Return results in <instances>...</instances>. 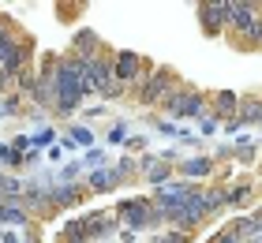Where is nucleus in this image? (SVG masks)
Masks as SVG:
<instances>
[{"label": "nucleus", "mask_w": 262, "mask_h": 243, "mask_svg": "<svg viewBox=\"0 0 262 243\" xmlns=\"http://www.w3.org/2000/svg\"><path fill=\"white\" fill-rule=\"evenodd\" d=\"M82 228H86V239H109L116 236V228H120V217L116 210H94V213H82Z\"/></svg>", "instance_id": "nucleus-9"}, {"label": "nucleus", "mask_w": 262, "mask_h": 243, "mask_svg": "<svg viewBox=\"0 0 262 243\" xmlns=\"http://www.w3.org/2000/svg\"><path fill=\"white\" fill-rule=\"evenodd\" d=\"M206 105H210V97L195 90V86H176L172 97L165 101V113H169V120H202V116H210L206 113Z\"/></svg>", "instance_id": "nucleus-4"}, {"label": "nucleus", "mask_w": 262, "mask_h": 243, "mask_svg": "<svg viewBox=\"0 0 262 243\" xmlns=\"http://www.w3.org/2000/svg\"><path fill=\"white\" fill-rule=\"evenodd\" d=\"M258 120H262V94L240 97V124L247 127V124H258Z\"/></svg>", "instance_id": "nucleus-19"}, {"label": "nucleus", "mask_w": 262, "mask_h": 243, "mask_svg": "<svg viewBox=\"0 0 262 243\" xmlns=\"http://www.w3.org/2000/svg\"><path fill=\"white\" fill-rule=\"evenodd\" d=\"M101 49H105V45H101V38H98L94 30H79L68 53H71V56H79V60H90V56H98Z\"/></svg>", "instance_id": "nucleus-13"}, {"label": "nucleus", "mask_w": 262, "mask_h": 243, "mask_svg": "<svg viewBox=\"0 0 262 243\" xmlns=\"http://www.w3.org/2000/svg\"><path fill=\"white\" fill-rule=\"evenodd\" d=\"M68 131H71V142H75V146H86V150H94V131H90V127L71 124Z\"/></svg>", "instance_id": "nucleus-25"}, {"label": "nucleus", "mask_w": 262, "mask_h": 243, "mask_svg": "<svg viewBox=\"0 0 262 243\" xmlns=\"http://www.w3.org/2000/svg\"><path fill=\"white\" fill-rule=\"evenodd\" d=\"M199 187L191 184V180H172V184H165V187H158L150 194L154 198V206H158V210L165 213V221H169V213L172 210H180L184 202H191V194H195Z\"/></svg>", "instance_id": "nucleus-7"}, {"label": "nucleus", "mask_w": 262, "mask_h": 243, "mask_svg": "<svg viewBox=\"0 0 262 243\" xmlns=\"http://www.w3.org/2000/svg\"><path fill=\"white\" fill-rule=\"evenodd\" d=\"M206 243H244V239H240V236H236V232H232V228H229V225H225V228H217V232H213V236H210Z\"/></svg>", "instance_id": "nucleus-30"}, {"label": "nucleus", "mask_w": 262, "mask_h": 243, "mask_svg": "<svg viewBox=\"0 0 262 243\" xmlns=\"http://www.w3.org/2000/svg\"><path fill=\"white\" fill-rule=\"evenodd\" d=\"M124 146H127V150H142V146H146V139H142V135H131Z\"/></svg>", "instance_id": "nucleus-34"}, {"label": "nucleus", "mask_w": 262, "mask_h": 243, "mask_svg": "<svg viewBox=\"0 0 262 243\" xmlns=\"http://www.w3.org/2000/svg\"><path fill=\"white\" fill-rule=\"evenodd\" d=\"M213 157H206V153H199V157H187V161H180V168H176V172H180L184 180H206V176H213Z\"/></svg>", "instance_id": "nucleus-14"}, {"label": "nucleus", "mask_w": 262, "mask_h": 243, "mask_svg": "<svg viewBox=\"0 0 262 243\" xmlns=\"http://www.w3.org/2000/svg\"><path fill=\"white\" fill-rule=\"evenodd\" d=\"M236 49H262V11H258V19H255V27L244 34L240 41H236Z\"/></svg>", "instance_id": "nucleus-21"}, {"label": "nucleus", "mask_w": 262, "mask_h": 243, "mask_svg": "<svg viewBox=\"0 0 262 243\" xmlns=\"http://www.w3.org/2000/svg\"><path fill=\"white\" fill-rule=\"evenodd\" d=\"M229 228H232V232L240 236L244 243L258 239V236H262V210H258V213H251V217H244V213H240V217H236V221H232Z\"/></svg>", "instance_id": "nucleus-17"}, {"label": "nucleus", "mask_w": 262, "mask_h": 243, "mask_svg": "<svg viewBox=\"0 0 262 243\" xmlns=\"http://www.w3.org/2000/svg\"><path fill=\"white\" fill-rule=\"evenodd\" d=\"M34 150H41V146H53V139H56V131L53 127H41V131H34Z\"/></svg>", "instance_id": "nucleus-31"}, {"label": "nucleus", "mask_w": 262, "mask_h": 243, "mask_svg": "<svg viewBox=\"0 0 262 243\" xmlns=\"http://www.w3.org/2000/svg\"><path fill=\"white\" fill-rule=\"evenodd\" d=\"M30 210L23 202H0V228H27Z\"/></svg>", "instance_id": "nucleus-15"}, {"label": "nucleus", "mask_w": 262, "mask_h": 243, "mask_svg": "<svg viewBox=\"0 0 262 243\" xmlns=\"http://www.w3.org/2000/svg\"><path fill=\"white\" fill-rule=\"evenodd\" d=\"M60 157H64V146L53 142V146H49V161H60Z\"/></svg>", "instance_id": "nucleus-36"}, {"label": "nucleus", "mask_w": 262, "mask_h": 243, "mask_svg": "<svg viewBox=\"0 0 262 243\" xmlns=\"http://www.w3.org/2000/svg\"><path fill=\"white\" fill-rule=\"evenodd\" d=\"M82 194H86V187H79V184H53L49 187V206L53 210H68V206H75Z\"/></svg>", "instance_id": "nucleus-12"}, {"label": "nucleus", "mask_w": 262, "mask_h": 243, "mask_svg": "<svg viewBox=\"0 0 262 243\" xmlns=\"http://www.w3.org/2000/svg\"><path fill=\"white\" fill-rule=\"evenodd\" d=\"M53 90H56V116H71L79 108V101L86 97L82 79H79V68H75V60L68 53L56 60V68H53Z\"/></svg>", "instance_id": "nucleus-1"}, {"label": "nucleus", "mask_w": 262, "mask_h": 243, "mask_svg": "<svg viewBox=\"0 0 262 243\" xmlns=\"http://www.w3.org/2000/svg\"><path fill=\"white\" fill-rule=\"evenodd\" d=\"M23 243H41V236H38V232H27V236H23Z\"/></svg>", "instance_id": "nucleus-37"}, {"label": "nucleus", "mask_w": 262, "mask_h": 243, "mask_svg": "<svg viewBox=\"0 0 262 243\" xmlns=\"http://www.w3.org/2000/svg\"><path fill=\"white\" fill-rule=\"evenodd\" d=\"M213 101V116L221 120V124H229V120L240 116V94H232V90H217L210 97Z\"/></svg>", "instance_id": "nucleus-11"}, {"label": "nucleus", "mask_w": 262, "mask_h": 243, "mask_svg": "<svg viewBox=\"0 0 262 243\" xmlns=\"http://www.w3.org/2000/svg\"><path fill=\"white\" fill-rule=\"evenodd\" d=\"M154 243H191V232H180V228H165V232L154 236Z\"/></svg>", "instance_id": "nucleus-27"}, {"label": "nucleus", "mask_w": 262, "mask_h": 243, "mask_svg": "<svg viewBox=\"0 0 262 243\" xmlns=\"http://www.w3.org/2000/svg\"><path fill=\"white\" fill-rule=\"evenodd\" d=\"M116 217H120V225L131 228V232H146V228H161L169 225L165 221V213L154 206L150 194H135V198H124L116 206Z\"/></svg>", "instance_id": "nucleus-2"}, {"label": "nucleus", "mask_w": 262, "mask_h": 243, "mask_svg": "<svg viewBox=\"0 0 262 243\" xmlns=\"http://www.w3.org/2000/svg\"><path fill=\"white\" fill-rule=\"evenodd\" d=\"M258 19V0H229V38L232 45L255 27Z\"/></svg>", "instance_id": "nucleus-8"}, {"label": "nucleus", "mask_w": 262, "mask_h": 243, "mask_svg": "<svg viewBox=\"0 0 262 243\" xmlns=\"http://www.w3.org/2000/svg\"><path fill=\"white\" fill-rule=\"evenodd\" d=\"M258 11H262V0H258Z\"/></svg>", "instance_id": "nucleus-38"}, {"label": "nucleus", "mask_w": 262, "mask_h": 243, "mask_svg": "<svg viewBox=\"0 0 262 243\" xmlns=\"http://www.w3.org/2000/svg\"><path fill=\"white\" fill-rule=\"evenodd\" d=\"M86 165H90V172H94V168H105V165H109V161H105V150H98V146L86 150Z\"/></svg>", "instance_id": "nucleus-32"}, {"label": "nucleus", "mask_w": 262, "mask_h": 243, "mask_svg": "<svg viewBox=\"0 0 262 243\" xmlns=\"http://www.w3.org/2000/svg\"><path fill=\"white\" fill-rule=\"evenodd\" d=\"M217 131H221V120H217V116H202V120H199V135L213 139Z\"/></svg>", "instance_id": "nucleus-29"}, {"label": "nucleus", "mask_w": 262, "mask_h": 243, "mask_svg": "<svg viewBox=\"0 0 262 243\" xmlns=\"http://www.w3.org/2000/svg\"><path fill=\"white\" fill-rule=\"evenodd\" d=\"M154 131H161V135H169V139H184V142H195L187 131H180V124L176 120H154Z\"/></svg>", "instance_id": "nucleus-23"}, {"label": "nucleus", "mask_w": 262, "mask_h": 243, "mask_svg": "<svg viewBox=\"0 0 262 243\" xmlns=\"http://www.w3.org/2000/svg\"><path fill=\"white\" fill-rule=\"evenodd\" d=\"M202 194H206V206H210V213L225 210V187H202Z\"/></svg>", "instance_id": "nucleus-26"}, {"label": "nucleus", "mask_w": 262, "mask_h": 243, "mask_svg": "<svg viewBox=\"0 0 262 243\" xmlns=\"http://www.w3.org/2000/svg\"><path fill=\"white\" fill-rule=\"evenodd\" d=\"M113 75L120 79L127 90H135L139 82L150 75V64L139 53H131V49H120V53H113Z\"/></svg>", "instance_id": "nucleus-6"}, {"label": "nucleus", "mask_w": 262, "mask_h": 243, "mask_svg": "<svg viewBox=\"0 0 262 243\" xmlns=\"http://www.w3.org/2000/svg\"><path fill=\"white\" fill-rule=\"evenodd\" d=\"M139 172L150 180L154 187H165V184H172V165L165 161V157H154V153H142L139 157Z\"/></svg>", "instance_id": "nucleus-10"}, {"label": "nucleus", "mask_w": 262, "mask_h": 243, "mask_svg": "<svg viewBox=\"0 0 262 243\" xmlns=\"http://www.w3.org/2000/svg\"><path fill=\"white\" fill-rule=\"evenodd\" d=\"M0 165L4 168H19V165H27V153L11 150V142H0Z\"/></svg>", "instance_id": "nucleus-24"}, {"label": "nucleus", "mask_w": 262, "mask_h": 243, "mask_svg": "<svg viewBox=\"0 0 262 243\" xmlns=\"http://www.w3.org/2000/svg\"><path fill=\"white\" fill-rule=\"evenodd\" d=\"M180 86V82H176V75H172V68H150V75L139 82L135 86V101L139 105H165L172 97V90Z\"/></svg>", "instance_id": "nucleus-3"}, {"label": "nucleus", "mask_w": 262, "mask_h": 243, "mask_svg": "<svg viewBox=\"0 0 262 243\" xmlns=\"http://www.w3.org/2000/svg\"><path fill=\"white\" fill-rule=\"evenodd\" d=\"M195 15H199V30L206 38L229 34V0H202V4H195Z\"/></svg>", "instance_id": "nucleus-5"}, {"label": "nucleus", "mask_w": 262, "mask_h": 243, "mask_svg": "<svg viewBox=\"0 0 262 243\" xmlns=\"http://www.w3.org/2000/svg\"><path fill=\"white\" fill-rule=\"evenodd\" d=\"M120 187V180L113 176V168L105 165V168H94V172L86 176V191H98V194H105V191H116Z\"/></svg>", "instance_id": "nucleus-18"}, {"label": "nucleus", "mask_w": 262, "mask_h": 243, "mask_svg": "<svg viewBox=\"0 0 262 243\" xmlns=\"http://www.w3.org/2000/svg\"><path fill=\"white\" fill-rule=\"evenodd\" d=\"M251 243H262V239H251Z\"/></svg>", "instance_id": "nucleus-39"}, {"label": "nucleus", "mask_w": 262, "mask_h": 243, "mask_svg": "<svg viewBox=\"0 0 262 243\" xmlns=\"http://www.w3.org/2000/svg\"><path fill=\"white\" fill-rule=\"evenodd\" d=\"M255 198V180L251 176H240L236 184L225 187V206H247Z\"/></svg>", "instance_id": "nucleus-16"}, {"label": "nucleus", "mask_w": 262, "mask_h": 243, "mask_svg": "<svg viewBox=\"0 0 262 243\" xmlns=\"http://www.w3.org/2000/svg\"><path fill=\"white\" fill-rule=\"evenodd\" d=\"M131 135H127V124H124V120H116V124L109 127V142H127Z\"/></svg>", "instance_id": "nucleus-33"}, {"label": "nucleus", "mask_w": 262, "mask_h": 243, "mask_svg": "<svg viewBox=\"0 0 262 243\" xmlns=\"http://www.w3.org/2000/svg\"><path fill=\"white\" fill-rule=\"evenodd\" d=\"M109 168H113V176H116V180H120V184H124V180H131V176H135V172H139V161H131V157L124 153V157H120V161H113Z\"/></svg>", "instance_id": "nucleus-22"}, {"label": "nucleus", "mask_w": 262, "mask_h": 243, "mask_svg": "<svg viewBox=\"0 0 262 243\" xmlns=\"http://www.w3.org/2000/svg\"><path fill=\"white\" fill-rule=\"evenodd\" d=\"M0 113H4V116H19V113H23V94H19V90L8 94L4 101H0Z\"/></svg>", "instance_id": "nucleus-28"}, {"label": "nucleus", "mask_w": 262, "mask_h": 243, "mask_svg": "<svg viewBox=\"0 0 262 243\" xmlns=\"http://www.w3.org/2000/svg\"><path fill=\"white\" fill-rule=\"evenodd\" d=\"M258 127H262V120H258Z\"/></svg>", "instance_id": "nucleus-40"}, {"label": "nucleus", "mask_w": 262, "mask_h": 243, "mask_svg": "<svg viewBox=\"0 0 262 243\" xmlns=\"http://www.w3.org/2000/svg\"><path fill=\"white\" fill-rule=\"evenodd\" d=\"M0 243H23V239L11 232V228H0Z\"/></svg>", "instance_id": "nucleus-35"}, {"label": "nucleus", "mask_w": 262, "mask_h": 243, "mask_svg": "<svg viewBox=\"0 0 262 243\" xmlns=\"http://www.w3.org/2000/svg\"><path fill=\"white\" fill-rule=\"evenodd\" d=\"M23 194H27V184L8 172H0V202H23Z\"/></svg>", "instance_id": "nucleus-20"}]
</instances>
